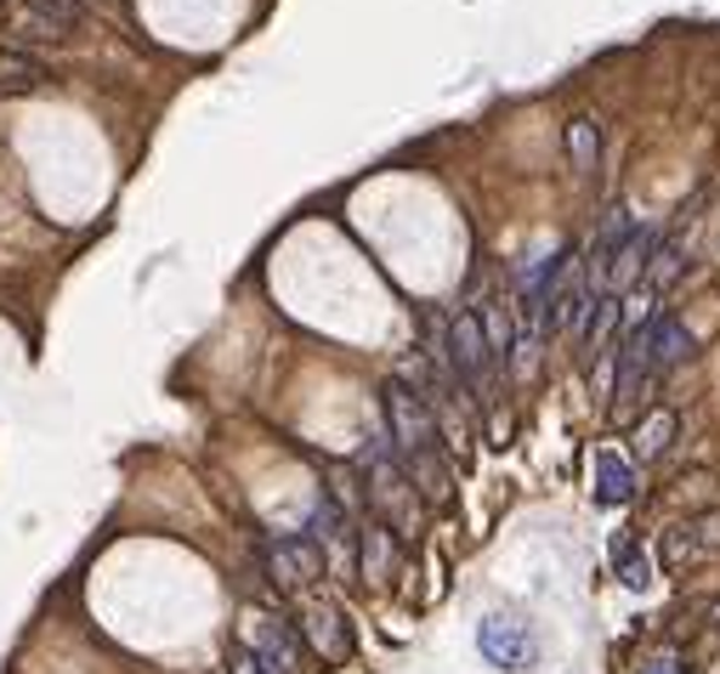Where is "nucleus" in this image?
Wrapping results in <instances>:
<instances>
[{"instance_id":"1","label":"nucleus","mask_w":720,"mask_h":674,"mask_svg":"<svg viewBox=\"0 0 720 674\" xmlns=\"http://www.w3.org/2000/svg\"><path fill=\"white\" fill-rule=\"evenodd\" d=\"M364 499H369V511L380 516V527L403 533V538L420 533V499H414V482H409V470L391 459L386 448H369V459H364Z\"/></svg>"},{"instance_id":"2","label":"nucleus","mask_w":720,"mask_h":674,"mask_svg":"<svg viewBox=\"0 0 720 674\" xmlns=\"http://www.w3.org/2000/svg\"><path fill=\"white\" fill-rule=\"evenodd\" d=\"M380 409H386V431H391V454H398V465L437 448V414H432V402H425L420 391H409V380H391L386 397H380Z\"/></svg>"},{"instance_id":"3","label":"nucleus","mask_w":720,"mask_h":674,"mask_svg":"<svg viewBox=\"0 0 720 674\" xmlns=\"http://www.w3.org/2000/svg\"><path fill=\"white\" fill-rule=\"evenodd\" d=\"M448 368H454V380H460V391L466 397H477L488 380H494V368H500V357H494V346H488V329H482V312H454V323H448Z\"/></svg>"},{"instance_id":"4","label":"nucleus","mask_w":720,"mask_h":674,"mask_svg":"<svg viewBox=\"0 0 720 674\" xmlns=\"http://www.w3.org/2000/svg\"><path fill=\"white\" fill-rule=\"evenodd\" d=\"M244 658L261 674H301L296 624H284L273 613H244Z\"/></svg>"},{"instance_id":"5","label":"nucleus","mask_w":720,"mask_h":674,"mask_svg":"<svg viewBox=\"0 0 720 674\" xmlns=\"http://www.w3.org/2000/svg\"><path fill=\"white\" fill-rule=\"evenodd\" d=\"M267 572H273V584L278 590H307L323 579V550H318V538L301 533V538H267Z\"/></svg>"},{"instance_id":"6","label":"nucleus","mask_w":720,"mask_h":674,"mask_svg":"<svg viewBox=\"0 0 720 674\" xmlns=\"http://www.w3.org/2000/svg\"><path fill=\"white\" fill-rule=\"evenodd\" d=\"M477 647H482V658L494 663V669H528L534 663V635H528V624H516V618H505V613H494V618H482L477 624Z\"/></svg>"},{"instance_id":"7","label":"nucleus","mask_w":720,"mask_h":674,"mask_svg":"<svg viewBox=\"0 0 720 674\" xmlns=\"http://www.w3.org/2000/svg\"><path fill=\"white\" fill-rule=\"evenodd\" d=\"M301 635L312 640V652L323 658V663H346L352 658V635H346V624H341V606H330V601H301Z\"/></svg>"},{"instance_id":"8","label":"nucleus","mask_w":720,"mask_h":674,"mask_svg":"<svg viewBox=\"0 0 720 674\" xmlns=\"http://www.w3.org/2000/svg\"><path fill=\"white\" fill-rule=\"evenodd\" d=\"M647 334H652V375H670V368H681L686 357H693V334L681 329L675 312H652Z\"/></svg>"},{"instance_id":"9","label":"nucleus","mask_w":720,"mask_h":674,"mask_svg":"<svg viewBox=\"0 0 720 674\" xmlns=\"http://www.w3.org/2000/svg\"><path fill=\"white\" fill-rule=\"evenodd\" d=\"M596 499H602V504H630V499H636V465L618 454V448H602V454H596Z\"/></svg>"},{"instance_id":"10","label":"nucleus","mask_w":720,"mask_h":674,"mask_svg":"<svg viewBox=\"0 0 720 674\" xmlns=\"http://www.w3.org/2000/svg\"><path fill=\"white\" fill-rule=\"evenodd\" d=\"M562 148H568V164H573V176H596V164H602V125H596L591 114H579V119L568 125Z\"/></svg>"},{"instance_id":"11","label":"nucleus","mask_w":720,"mask_h":674,"mask_svg":"<svg viewBox=\"0 0 720 674\" xmlns=\"http://www.w3.org/2000/svg\"><path fill=\"white\" fill-rule=\"evenodd\" d=\"M403 470H409V482H414L425 499H448V493H454V470L437 459V448H432V454H420V459H409Z\"/></svg>"},{"instance_id":"12","label":"nucleus","mask_w":720,"mask_h":674,"mask_svg":"<svg viewBox=\"0 0 720 674\" xmlns=\"http://www.w3.org/2000/svg\"><path fill=\"white\" fill-rule=\"evenodd\" d=\"M670 443H675V414L670 409H652L636 425V454L641 459H659V454H670Z\"/></svg>"},{"instance_id":"13","label":"nucleus","mask_w":720,"mask_h":674,"mask_svg":"<svg viewBox=\"0 0 720 674\" xmlns=\"http://www.w3.org/2000/svg\"><path fill=\"white\" fill-rule=\"evenodd\" d=\"M357 538H364V584H386V579H391V533L375 522V527H364Z\"/></svg>"},{"instance_id":"14","label":"nucleus","mask_w":720,"mask_h":674,"mask_svg":"<svg viewBox=\"0 0 720 674\" xmlns=\"http://www.w3.org/2000/svg\"><path fill=\"white\" fill-rule=\"evenodd\" d=\"M28 23L41 28V35H69L80 23V0H35L28 7Z\"/></svg>"},{"instance_id":"15","label":"nucleus","mask_w":720,"mask_h":674,"mask_svg":"<svg viewBox=\"0 0 720 674\" xmlns=\"http://www.w3.org/2000/svg\"><path fill=\"white\" fill-rule=\"evenodd\" d=\"M681 278V250L675 244H652V266H647V289H670Z\"/></svg>"},{"instance_id":"16","label":"nucleus","mask_w":720,"mask_h":674,"mask_svg":"<svg viewBox=\"0 0 720 674\" xmlns=\"http://www.w3.org/2000/svg\"><path fill=\"white\" fill-rule=\"evenodd\" d=\"M698 533H693V522H681V527H670L664 533V567H686V561H698Z\"/></svg>"},{"instance_id":"17","label":"nucleus","mask_w":720,"mask_h":674,"mask_svg":"<svg viewBox=\"0 0 720 674\" xmlns=\"http://www.w3.org/2000/svg\"><path fill=\"white\" fill-rule=\"evenodd\" d=\"M41 80V62L35 57H0V85H12V91H23V85H35Z\"/></svg>"},{"instance_id":"18","label":"nucleus","mask_w":720,"mask_h":674,"mask_svg":"<svg viewBox=\"0 0 720 674\" xmlns=\"http://www.w3.org/2000/svg\"><path fill=\"white\" fill-rule=\"evenodd\" d=\"M693 533H698L704 550H720V511H704V516L693 522Z\"/></svg>"},{"instance_id":"19","label":"nucleus","mask_w":720,"mask_h":674,"mask_svg":"<svg viewBox=\"0 0 720 674\" xmlns=\"http://www.w3.org/2000/svg\"><path fill=\"white\" fill-rule=\"evenodd\" d=\"M618 572H625V584H630V590H641V584H647V556L625 550V556H618Z\"/></svg>"},{"instance_id":"20","label":"nucleus","mask_w":720,"mask_h":674,"mask_svg":"<svg viewBox=\"0 0 720 674\" xmlns=\"http://www.w3.org/2000/svg\"><path fill=\"white\" fill-rule=\"evenodd\" d=\"M636 674H681V663H675V658H652V663H641Z\"/></svg>"},{"instance_id":"21","label":"nucleus","mask_w":720,"mask_h":674,"mask_svg":"<svg viewBox=\"0 0 720 674\" xmlns=\"http://www.w3.org/2000/svg\"><path fill=\"white\" fill-rule=\"evenodd\" d=\"M704 629H709V635H720V595L704 606Z\"/></svg>"},{"instance_id":"22","label":"nucleus","mask_w":720,"mask_h":674,"mask_svg":"<svg viewBox=\"0 0 720 674\" xmlns=\"http://www.w3.org/2000/svg\"><path fill=\"white\" fill-rule=\"evenodd\" d=\"M233 674H261V669H255V663H250V658L239 652V658H233Z\"/></svg>"}]
</instances>
